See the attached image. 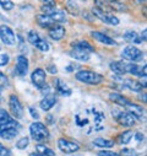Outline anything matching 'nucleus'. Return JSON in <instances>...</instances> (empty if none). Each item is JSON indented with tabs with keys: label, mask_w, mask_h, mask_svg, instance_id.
Returning <instances> with one entry per match:
<instances>
[{
	"label": "nucleus",
	"mask_w": 147,
	"mask_h": 156,
	"mask_svg": "<svg viewBox=\"0 0 147 156\" xmlns=\"http://www.w3.org/2000/svg\"><path fill=\"white\" fill-rule=\"evenodd\" d=\"M75 77L77 81L90 84V85H98L103 81V76L101 74L91 70H80L79 73H76Z\"/></svg>",
	"instance_id": "nucleus-1"
},
{
	"label": "nucleus",
	"mask_w": 147,
	"mask_h": 156,
	"mask_svg": "<svg viewBox=\"0 0 147 156\" xmlns=\"http://www.w3.org/2000/svg\"><path fill=\"white\" fill-rule=\"evenodd\" d=\"M29 132H31L32 138L36 141H44L49 138V130L43 123H39V122L32 123L29 127Z\"/></svg>",
	"instance_id": "nucleus-2"
},
{
	"label": "nucleus",
	"mask_w": 147,
	"mask_h": 156,
	"mask_svg": "<svg viewBox=\"0 0 147 156\" xmlns=\"http://www.w3.org/2000/svg\"><path fill=\"white\" fill-rule=\"evenodd\" d=\"M12 128L19 129L20 124L5 109H0V133L4 130H8V129H12Z\"/></svg>",
	"instance_id": "nucleus-3"
},
{
	"label": "nucleus",
	"mask_w": 147,
	"mask_h": 156,
	"mask_svg": "<svg viewBox=\"0 0 147 156\" xmlns=\"http://www.w3.org/2000/svg\"><path fill=\"white\" fill-rule=\"evenodd\" d=\"M121 57H123V59H126L130 63H132V62H140L143 58V52L141 49H138L137 47L131 46V47H126L123 51Z\"/></svg>",
	"instance_id": "nucleus-4"
},
{
	"label": "nucleus",
	"mask_w": 147,
	"mask_h": 156,
	"mask_svg": "<svg viewBox=\"0 0 147 156\" xmlns=\"http://www.w3.org/2000/svg\"><path fill=\"white\" fill-rule=\"evenodd\" d=\"M9 107H10V111L12 113V118L14 119H21L23 117V108L21 106V102L19 100L17 96L15 95H11L10 98H9Z\"/></svg>",
	"instance_id": "nucleus-5"
},
{
	"label": "nucleus",
	"mask_w": 147,
	"mask_h": 156,
	"mask_svg": "<svg viewBox=\"0 0 147 156\" xmlns=\"http://www.w3.org/2000/svg\"><path fill=\"white\" fill-rule=\"evenodd\" d=\"M0 38L2 41L8 44V46H15L16 43V37H15V33L12 32V30L5 25L0 26Z\"/></svg>",
	"instance_id": "nucleus-6"
},
{
	"label": "nucleus",
	"mask_w": 147,
	"mask_h": 156,
	"mask_svg": "<svg viewBox=\"0 0 147 156\" xmlns=\"http://www.w3.org/2000/svg\"><path fill=\"white\" fill-rule=\"evenodd\" d=\"M46 71L43 70V69H41V68H37L33 73H32V75H31V80H32V83L34 84V86L37 87V89H43L44 86H46Z\"/></svg>",
	"instance_id": "nucleus-7"
},
{
	"label": "nucleus",
	"mask_w": 147,
	"mask_h": 156,
	"mask_svg": "<svg viewBox=\"0 0 147 156\" xmlns=\"http://www.w3.org/2000/svg\"><path fill=\"white\" fill-rule=\"evenodd\" d=\"M58 147L60 149V151L65 152V154H71V152H75L80 149V146L74 143L71 140H67V139H64V138H60L58 140Z\"/></svg>",
	"instance_id": "nucleus-8"
},
{
	"label": "nucleus",
	"mask_w": 147,
	"mask_h": 156,
	"mask_svg": "<svg viewBox=\"0 0 147 156\" xmlns=\"http://www.w3.org/2000/svg\"><path fill=\"white\" fill-rule=\"evenodd\" d=\"M92 12H93V15H96V17H98L99 20H102V21H103V22H105V23L113 25V26L119 25V19H118V17H115L114 15H112V14H105V12H102V11H99V10H98V9H96V8H93Z\"/></svg>",
	"instance_id": "nucleus-9"
},
{
	"label": "nucleus",
	"mask_w": 147,
	"mask_h": 156,
	"mask_svg": "<svg viewBox=\"0 0 147 156\" xmlns=\"http://www.w3.org/2000/svg\"><path fill=\"white\" fill-rule=\"evenodd\" d=\"M115 118H117V122L124 127H132L136 122L134 115L129 112H118V115H115Z\"/></svg>",
	"instance_id": "nucleus-10"
},
{
	"label": "nucleus",
	"mask_w": 147,
	"mask_h": 156,
	"mask_svg": "<svg viewBox=\"0 0 147 156\" xmlns=\"http://www.w3.org/2000/svg\"><path fill=\"white\" fill-rule=\"evenodd\" d=\"M126 109H128L126 112H129V113H131V114L134 115L135 119L145 121V109H143L141 106L130 102V103L126 106Z\"/></svg>",
	"instance_id": "nucleus-11"
},
{
	"label": "nucleus",
	"mask_w": 147,
	"mask_h": 156,
	"mask_svg": "<svg viewBox=\"0 0 147 156\" xmlns=\"http://www.w3.org/2000/svg\"><path fill=\"white\" fill-rule=\"evenodd\" d=\"M28 71V59L25 55H19L17 57V65L15 68V73L19 76L26 75Z\"/></svg>",
	"instance_id": "nucleus-12"
},
{
	"label": "nucleus",
	"mask_w": 147,
	"mask_h": 156,
	"mask_svg": "<svg viewBox=\"0 0 147 156\" xmlns=\"http://www.w3.org/2000/svg\"><path fill=\"white\" fill-rule=\"evenodd\" d=\"M91 36L94 38L96 41L103 43V44H108V46H115L117 42L113 40V38H110L109 36L102 33V32H98V31H92L91 32Z\"/></svg>",
	"instance_id": "nucleus-13"
},
{
	"label": "nucleus",
	"mask_w": 147,
	"mask_h": 156,
	"mask_svg": "<svg viewBox=\"0 0 147 156\" xmlns=\"http://www.w3.org/2000/svg\"><path fill=\"white\" fill-rule=\"evenodd\" d=\"M48 34L52 40L54 41H60L61 38L65 36V28L61 26V25H54L53 27L49 28L48 31Z\"/></svg>",
	"instance_id": "nucleus-14"
},
{
	"label": "nucleus",
	"mask_w": 147,
	"mask_h": 156,
	"mask_svg": "<svg viewBox=\"0 0 147 156\" xmlns=\"http://www.w3.org/2000/svg\"><path fill=\"white\" fill-rule=\"evenodd\" d=\"M55 102H56V96L48 94V95H46V97L41 101L39 105H41V108H42L43 111H49V109H52V108L54 107Z\"/></svg>",
	"instance_id": "nucleus-15"
},
{
	"label": "nucleus",
	"mask_w": 147,
	"mask_h": 156,
	"mask_svg": "<svg viewBox=\"0 0 147 156\" xmlns=\"http://www.w3.org/2000/svg\"><path fill=\"white\" fill-rule=\"evenodd\" d=\"M70 55L74 59H77V60H81V62L90 60V54L88 53H86L84 51H80V49H76V48H72V51L70 52Z\"/></svg>",
	"instance_id": "nucleus-16"
},
{
	"label": "nucleus",
	"mask_w": 147,
	"mask_h": 156,
	"mask_svg": "<svg viewBox=\"0 0 147 156\" xmlns=\"http://www.w3.org/2000/svg\"><path fill=\"white\" fill-rule=\"evenodd\" d=\"M109 98L112 100L114 103H117V105H119V106H124V107H126V106L130 103V101H129L126 97H124V96L120 95V94H115V92L110 94V95H109Z\"/></svg>",
	"instance_id": "nucleus-17"
},
{
	"label": "nucleus",
	"mask_w": 147,
	"mask_h": 156,
	"mask_svg": "<svg viewBox=\"0 0 147 156\" xmlns=\"http://www.w3.org/2000/svg\"><path fill=\"white\" fill-rule=\"evenodd\" d=\"M55 89L58 91V94H60L61 96H70L71 95V90L66 86L65 83H63L60 79L55 80Z\"/></svg>",
	"instance_id": "nucleus-18"
},
{
	"label": "nucleus",
	"mask_w": 147,
	"mask_h": 156,
	"mask_svg": "<svg viewBox=\"0 0 147 156\" xmlns=\"http://www.w3.org/2000/svg\"><path fill=\"white\" fill-rule=\"evenodd\" d=\"M72 48H76V49H80V51H84L86 53H91L93 52V47L87 42V41H79L76 43H72Z\"/></svg>",
	"instance_id": "nucleus-19"
},
{
	"label": "nucleus",
	"mask_w": 147,
	"mask_h": 156,
	"mask_svg": "<svg viewBox=\"0 0 147 156\" xmlns=\"http://www.w3.org/2000/svg\"><path fill=\"white\" fill-rule=\"evenodd\" d=\"M42 12L46 15V16H52L55 11H56V8H55V3L54 2H44L43 6L41 8Z\"/></svg>",
	"instance_id": "nucleus-20"
},
{
	"label": "nucleus",
	"mask_w": 147,
	"mask_h": 156,
	"mask_svg": "<svg viewBox=\"0 0 147 156\" xmlns=\"http://www.w3.org/2000/svg\"><path fill=\"white\" fill-rule=\"evenodd\" d=\"M93 145L98 146V147H103V149H109V147L114 146V141L108 140V139H103V138H97L96 140H93Z\"/></svg>",
	"instance_id": "nucleus-21"
},
{
	"label": "nucleus",
	"mask_w": 147,
	"mask_h": 156,
	"mask_svg": "<svg viewBox=\"0 0 147 156\" xmlns=\"http://www.w3.org/2000/svg\"><path fill=\"white\" fill-rule=\"evenodd\" d=\"M110 69H112V71H114L115 74H119V75L126 74L125 62H113V63H110Z\"/></svg>",
	"instance_id": "nucleus-22"
},
{
	"label": "nucleus",
	"mask_w": 147,
	"mask_h": 156,
	"mask_svg": "<svg viewBox=\"0 0 147 156\" xmlns=\"http://www.w3.org/2000/svg\"><path fill=\"white\" fill-rule=\"evenodd\" d=\"M37 22H38L39 26L42 27H53L54 26V22L52 21V19L49 16H46V15H38L37 16Z\"/></svg>",
	"instance_id": "nucleus-23"
},
{
	"label": "nucleus",
	"mask_w": 147,
	"mask_h": 156,
	"mask_svg": "<svg viewBox=\"0 0 147 156\" xmlns=\"http://www.w3.org/2000/svg\"><path fill=\"white\" fill-rule=\"evenodd\" d=\"M124 40L126 42H131V43H141V40L138 34L135 31H128L124 33Z\"/></svg>",
	"instance_id": "nucleus-24"
},
{
	"label": "nucleus",
	"mask_w": 147,
	"mask_h": 156,
	"mask_svg": "<svg viewBox=\"0 0 147 156\" xmlns=\"http://www.w3.org/2000/svg\"><path fill=\"white\" fill-rule=\"evenodd\" d=\"M36 150H37V154H39L42 156H55V152L52 149H49V147H47L46 145H42V144L37 145Z\"/></svg>",
	"instance_id": "nucleus-25"
},
{
	"label": "nucleus",
	"mask_w": 147,
	"mask_h": 156,
	"mask_svg": "<svg viewBox=\"0 0 147 156\" xmlns=\"http://www.w3.org/2000/svg\"><path fill=\"white\" fill-rule=\"evenodd\" d=\"M125 85L129 87V90L131 91H141L142 87H145L140 81H136V80H126L125 81Z\"/></svg>",
	"instance_id": "nucleus-26"
},
{
	"label": "nucleus",
	"mask_w": 147,
	"mask_h": 156,
	"mask_svg": "<svg viewBox=\"0 0 147 156\" xmlns=\"http://www.w3.org/2000/svg\"><path fill=\"white\" fill-rule=\"evenodd\" d=\"M50 19H52V21L55 23V22H58V23H63V22H66V16H65V14H64V11H55L52 16H49Z\"/></svg>",
	"instance_id": "nucleus-27"
},
{
	"label": "nucleus",
	"mask_w": 147,
	"mask_h": 156,
	"mask_svg": "<svg viewBox=\"0 0 147 156\" xmlns=\"http://www.w3.org/2000/svg\"><path fill=\"white\" fill-rule=\"evenodd\" d=\"M17 134H19V129L12 128V129H8V130L2 132V133H0V136L4 138V139H6V140H10V139H14Z\"/></svg>",
	"instance_id": "nucleus-28"
},
{
	"label": "nucleus",
	"mask_w": 147,
	"mask_h": 156,
	"mask_svg": "<svg viewBox=\"0 0 147 156\" xmlns=\"http://www.w3.org/2000/svg\"><path fill=\"white\" fill-rule=\"evenodd\" d=\"M132 132L131 130H125V132H123L120 135H119V143L120 144H129L130 143V140H131V138H132Z\"/></svg>",
	"instance_id": "nucleus-29"
},
{
	"label": "nucleus",
	"mask_w": 147,
	"mask_h": 156,
	"mask_svg": "<svg viewBox=\"0 0 147 156\" xmlns=\"http://www.w3.org/2000/svg\"><path fill=\"white\" fill-rule=\"evenodd\" d=\"M66 10L71 15H79V6L75 2H66Z\"/></svg>",
	"instance_id": "nucleus-30"
},
{
	"label": "nucleus",
	"mask_w": 147,
	"mask_h": 156,
	"mask_svg": "<svg viewBox=\"0 0 147 156\" xmlns=\"http://www.w3.org/2000/svg\"><path fill=\"white\" fill-rule=\"evenodd\" d=\"M109 6H110V10H117V11H126V6L119 2H108Z\"/></svg>",
	"instance_id": "nucleus-31"
},
{
	"label": "nucleus",
	"mask_w": 147,
	"mask_h": 156,
	"mask_svg": "<svg viewBox=\"0 0 147 156\" xmlns=\"http://www.w3.org/2000/svg\"><path fill=\"white\" fill-rule=\"evenodd\" d=\"M27 37H28V42H29L32 46H34V44H36V43L38 42V41L41 40V38H42V37H41L38 33H37L36 31H29Z\"/></svg>",
	"instance_id": "nucleus-32"
},
{
	"label": "nucleus",
	"mask_w": 147,
	"mask_h": 156,
	"mask_svg": "<svg viewBox=\"0 0 147 156\" xmlns=\"http://www.w3.org/2000/svg\"><path fill=\"white\" fill-rule=\"evenodd\" d=\"M34 47L38 48V49L42 51V52H48V51H49V44H48V42L44 40V38H41V40L34 44Z\"/></svg>",
	"instance_id": "nucleus-33"
},
{
	"label": "nucleus",
	"mask_w": 147,
	"mask_h": 156,
	"mask_svg": "<svg viewBox=\"0 0 147 156\" xmlns=\"http://www.w3.org/2000/svg\"><path fill=\"white\" fill-rule=\"evenodd\" d=\"M28 143H29L28 138H21V139L16 143V147L20 149V150H23V149H26V147L28 146Z\"/></svg>",
	"instance_id": "nucleus-34"
},
{
	"label": "nucleus",
	"mask_w": 147,
	"mask_h": 156,
	"mask_svg": "<svg viewBox=\"0 0 147 156\" xmlns=\"http://www.w3.org/2000/svg\"><path fill=\"white\" fill-rule=\"evenodd\" d=\"M9 86V79L8 76L0 71V87H8Z\"/></svg>",
	"instance_id": "nucleus-35"
},
{
	"label": "nucleus",
	"mask_w": 147,
	"mask_h": 156,
	"mask_svg": "<svg viewBox=\"0 0 147 156\" xmlns=\"http://www.w3.org/2000/svg\"><path fill=\"white\" fill-rule=\"evenodd\" d=\"M119 156H136V151L134 149H123L120 151V155Z\"/></svg>",
	"instance_id": "nucleus-36"
},
{
	"label": "nucleus",
	"mask_w": 147,
	"mask_h": 156,
	"mask_svg": "<svg viewBox=\"0 0 147 156\" xmlns=\"http://www.w3.org/2000/svg\"><path fill=\"white\" fill-rule=\"evenodd\" d=\"M0 5L3 6L4 10H11L14 8V3L12 2H9V0H0Z\"/></svg>",
	"instance_id": "nucleus-37"
},
{
	"label": "nucleus",
	"mask_w": 147,
	"mask_h": 156,
	"mask_svg": "<svg viewBox=\"0 0 147 156\" xmlns=\"http://www.w3.org/2000/svg\"><path fill=\"white\" fill-rule=\"evenodd\" d=\"M98 156H119L117 152H113V151H109V150H102L97 154Z\"/></svg>",
	"instance_id": "nucleus-38"
},
{
	"label": "nucleus",
	"mask_w": 147,
	"mask_h": 156,
	"mask_svg": "<svg viewBox=\"0 0 147 156\" xmlns=\"http://www.w3.org/2000/svg\"><path fill=\"white\" fill-rule=\"evenodd\" d=\"M9 60H10V58L8 54H0V66L6 65L9 63Z\"/></svg>",
	"instance_id": "nucleus-39"
},
{
	"label": "nucleus",
	"mask_w": 147,
	"mask_h": 156,
	"mask_svg": "<svg viewBox=\"0 0 147 156\" xmlns=\"http://www.w3.org/2000/svg\"><path fill=\"white\" fill-rule=\"evenodd\" d=\"M0 156H10V150L4 147L2 143H0Z\"/></svg>",
	"instance_id": "nucleus-40"
},
{
	"label": "nucleus",
	"mask_w": 147,
	"mask_h": 156,
	"mask_svg": "<svg viewBox=\"0 0 147 156\" xmlns=\"http://www.w3.org/2000/svg\"><path fill=\"white\" fill-rule=\"evenodd\" d=\"M29 113H31V115L33 117L34 119H38V118H39V113L37 112V109H36V108H33V107H29Z\"/></svg>",
	"instance_id": "nucleus-41"
},
{
	"label": "nucleus",
	"mask_w": 147,
	"mask_h": 156,
	"mask_svg": "<svg viewBox=\"0 0 147 156\" xmlns=\"http://www.w3.org/2000/svg\"><path fill=\"white\" fill-rule=\"evenodd\" d=\"M48 71L52 73V74H56V73H58V69H56L54 65H49V66H48Z\"/></svg>",
	"instance_id": "nucleus-42"
},
{
	"label": "nucleus",
	"mask_w": 147,
	"mask_h": 156,
	"mask_svg": "<svg viewBox=\"0 0 147 156\" xmlns=\"http://www.w3.org/2000/svg\"><path fill=\"white\" fill-rule=\"evenodd\" d=\"M135 138H136L138 141H141V140H143V139H145V136H143V134H142V133H136V134H135Z\"/></svg>",
	"instance_id": "nucleus-43"
},
{
	"label": "nucleus",
	"mask_w": 147,
	"mask_h": 156,
	"mask_svg": "<svg viewBox=\"0 0 147 156\" xmlns=\"http://www.w3.org/2000/svg\"><path fill=\"white\" fill-rule=\"evenodd\" d=\"M146 34H147V31H146V30H143V32H142V34H141V37H140L141 42H142V41H146Z\"/></svg>",
	"instance_id": "nucleus-44"
},
{
	"label": "nucleus",
	"mask_w": 147,
	"mask_h": 156,
	"mask_svg": "<svg viewBox=\"0 0 147 156\" xmlns=\"http://www.w3.org/2000/svg\"><path fill=\"white\" fill-rule=\"evenodd\" d=\"M141 100H142V101L146 103V95H145V94H143V95H141Z\"/></svg>",
	"instance_id": "nucleus-45"
},
{
	"label": "nucleus",
	"mask_w": 147,
	"mask_h": 156,
	"mask_svg": "<svg viewBox=\"0 0 147 156\" xmlns=\"http://www.w3.org/2000/svg\"><path fill=\"white\" fill-rule=\"evenodd\" d=\"M29 156H42V155H39V154H37V152H36V154L33 152V154H29Z\"/></svg>",
	"instance_id": "nucleus-46"
},
{
	"label": "nucleus",
	"mask_w": 147,
	"mask_h": 156,
	"mask_svg": "<svg viewBox=\"0 0 147 156\" xmlns=\"http://www.w3.org/2000/svg\"><path fill=\"white\" fill-rule=\"evenodd\" d=\"M0 92H2V89H0Z\"/></svg>",
	"instance_id": "nucleus-47"
}]
</instances>
